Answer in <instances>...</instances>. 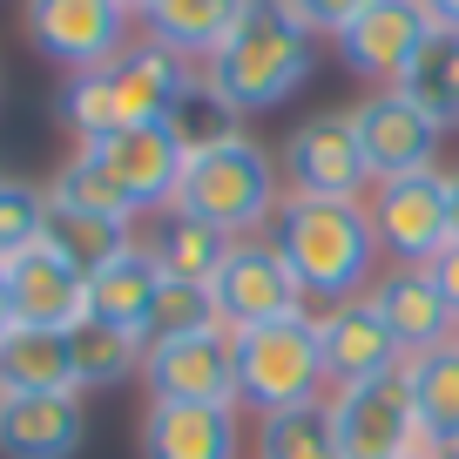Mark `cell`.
Returning a JSON list of instances; mask_svg holds the SVG:
<instances>
[{"instance_id":"1","label":"cell","mask_w":459,"mask_h":459,"mask_svg":"<svg viewBox=\"0 0 459 459\" xmlns=\"http://www.w3.org/2000/svg\"><path fill=\"white\" fill-rule=\"evenodd\" d=\"M203 95V61L176 55L162 41H135L129 55H115L108 68L68 74L61 88V122H68L82 143H101L115 129H143V122H169L183 101Z\"/></svg>"},{"instance_id":"2","label":"cell","mask_w":459,"mask_h":459,"mask_svg":"<svg viewBox=\"0 0 459 459\" xmlns=\"http://www.w3.org/2000/svg\"><path fill=\"white\" fill-rule=\"evenodd\" d=\"M317 68V34L290 14L284 0H250L244 21L223 34L210 61H203V95L223 101L230 115H257L290 101Z\"/></svg>"},{"instance_id":"3","label":"cell","mask_w":459,"mask_h":459,"mask_svg":"<svg viewBox=\"0 0 459 459\" xmlns=\"http://www.w3.org/2000/svg\"><path fill=\"white\" fill-rule=\"evenodd\" d=\"M271 244L284 250L304 298H317V304L365 298L378 277V257H385L365 203H317V196H290V189L271 216Z\"/></svg>"},{"instance_id":"4","label":"cell","mask_w":459,"mask_h":459,"mask_svg":"<svg viewBox=\"0 0 459 459\" xmlns=\"http://www.w3.org/2000/svg\"><path fill=\"white\" fill-rule=\"evenodd\" d=\"M277 203H284V162L250 135H223V143L196 149L176 189V210L216 223L223 237H257L271 230Z\"/></svg>"},{"instance_id":"5","label":"cell","mask_w":459,"mask_h":459,"mask_svg":"<svg viewBox=\"0 0 459 459\" xmlns=\"http://www.w3.org/2000/svg\"><path fill=\"white\" fill-rule=\"evenodd\" d=\"M325 392L331 372H325V344H317V311L237 331V405L244 412L271 419L290 405H317Z\"/></svg>"},{"instance_id":"6","label":"cell","mask_w":459,"mask_h":459,"mask_svg":"<svg viewBox=\"0 0 459 459\" xmlns=\"http://www.w3.org/2000/svg\"><path fill=\"white\" fill-rule=\"evenodd\" d=\"M325 412H331V432H338V459H405V453L439 459L405 372L359 378V385H331Z\"/></svg>"},{"instance_id":"7","label":"cell","mask_w":459,"mask_h":459,"mask_svg":"<svg viewBox=\"0 0 459 459\" xmlns=\"http://www.w3.org/2000/svg\"><path fill=\"white\" fill-rule=\"evenodd\" d=\"M284 189L290 196H317V203H365L378 189L372 162H365V143H359V122L351 108H331V115H311L298 122L284 143Z\"/></svg>"},{"instance_id":"8","label":"cell","mask_w":459,"mask_h":459,"mask_svg":"<svg viewBox=\"0 0 459 459\" xmlns=\"http://www.w3.org/2000/svg\"><path fill=\"white\" fill-rule=\"evenodd\" d=\"M210 298H216V311H223L230 331L277 325V317L311 311V298H304L298 271H290L284 250L271 244V230H257V237H237V244H230L223 271L210 277Z\"/></svg>"},{"instance_id":"9","label":"cell","mask_w":459,"mask_h":459,"mask_svg":"<svg viewBox=\"0 0 459 459\" xmlns=\"http://www.w3.org/2000/svg\"><path fill=\"white\" fill-rule=\"evenodd\" d=\"M82 156L108 176L129 210H176V189H183V169H189V149L176 135V122H143V129H115L101 143H82Z\"/></svg>"},{"instance_id":"10","label":"cell","mask_w":459,"mask_h":459,"mask_svg":"<svg viewBox=\"0 0 459 459\" xmlns=\"http://www.w3.org/2000/svg\"><path fill=\"white\" fill-rule=\"evenodd\" d=\"M28 21V41L41 48L48 61H61L68 74H88V68H108L115 55H129V7L122 0H28L21 7Z\"/></svg>"},{"instance_id":"11","label":"cell","mask_w":459,"mask_h":459,"mask_svg":"<svg viewBox=\"0 0 459 459\" xmlns=\"http://www.w3.org/2000/svg\"><path fill=\"white\" fill-rule=\"evenodd\" d=\"M378 230V250L392 264H432L453 244V210H446V169H419V176H392L365 196Z\"/></svg>"},{"instance_id":"12","label":"cell","mask_w":459,"mask_h":459,"mask_svg":"<svg viewBox=\"0 0 459 459\" xmlns=\"http://www.w3.org/2000/svg\"><path fill=\"white\" fill-rule=\"evenodd\" d=\"M143 385L162 405H237V331H196V338L149 344Z\"/></svg>"},{"instance_id":"13","label":"cell","mask_w":459,"mask_h":459,"mask_svg":"<svg viewBox=\"0 0 459 459\" xmlns=\"http://www.w3.org/2000/svg\"><path fill=\"white\" fill-rule=\"evenodd\" d=\"M426 41H432L426 0H372V7L338 34V61L351 74H365L372 88H399Z\"/></svg>"},{"instance_id":"14","label":"cell","mask_w":459,"mask_h":459,"mask_svg":"<svg viewBox=\"0 0 459 459\" xmlns=\"http://www.w3.org/2000/svg\"><path fill=\"white\" fill-rule=\"evenodd\" d=\"M359 122V143H365V162H372L378 183L392 176H419V169H439V122H432L419 101H405L399 88H372V95L351 108Z\"/></svg>"},{"instance_id":"15","label":"cell","mask_w":459,"mask_h":459,"mask_svg":"<svg viewBox=\"0 0 459 459\" xmlns=\"http://www.w3.org/2000/svg\"><path fill=\"white\" fill-rule=\"evenodd\" d=\"M317 344H325L331 385H359V378L405 372V344L392 338V325L372 311V298L325 304V311H317Z\"/></svg>"},{"instance_id":"16","label":"cell","mask_w":459,"mask_h":459,"mask_svg":"<svg viewBox=\"0 0 459 459\" xmlns=\"http://www.w3.org/2000/svg\"><path fill=\"white\" fill-rule=\"evenodd\" d=\"M82 439V392H0V459H74Z\"/></svg>"},{"instance_id":"17","label":"cell","mask_w":459,"mask_h":459,"mask_svg":"<svg viewBox=\"0 0 459 459\" xmlns=\"http://www.w3.org/2000/svg\"><path fill=\"white\" fill-rule=\"evenodd\" d=\"M7 277V298H14V325H48V331H68L88 317V277L61 257L55 244H34L21 250L14 264H0Z\"/></svg>"},{"instance_id":"18","label":"cell","mask_w":459,"mask_h":459,"mask_svg":"<svg viewBox=\"0 0 459 459\" xmlns=\"http://www.w3.org/2000/svg\"><path fill=\"white\" fill-rule=\"evenodd\" d=\"M365 298H372V311L392 325V338L405 344V359L459 338V317H453V304L439 298V284H432L426 264H392V271H378Z\"/></svg>"},{"instance_id":"19","label":"cell","mask_w":459,"mask_h":459,"mask_svg":"<svg viewBox=\"0 0 459 459\" xmlns=\"http://www.w3.org/2000/svg\"><path fill=\"white\" fill-rule=\"evenodd\" d=\"M143 459H244V405H162V399H149Z\"/></svg>"},{"instance_id":"20","label":"cell","mask_w":459,"mask_h":459,"mask_svg":"<svg viewBox=\"0 0 459 459\" xmlns=\"http://www.w3.org/2000/svg\"><path fill=\"white\" fill-rule=\"evenodd\" d=\"M68 359H74V392L95 385H122V378H143L149 338L129 325H108V317L88 311L82 325H68Z\"/></svg>"},{"instance_id":"21","label":"cell","mask_w":459,"mask_h":459,"mask_svg":"<svg viewBox=\"0 0 459 459\" xmlns=\"http://www.w3.org/2000/svg\"><path fill=\"white\" fill-rule=\"evenodd\" d=\"M244 7L250 0H149L143 28H149V41L176 48V55L210 61L216 48H223V34L244 21Z\"/></svg>"},{"instance_id":"22","label":"cell","mask_w":459,"mask_h":459,"mask_svg":"<svg viewBox=\"0 0 459 459\" xmlns=\"http://www.w3.org/2000/svg\"><path fill=\"white\" fill-rule=\"evenodd\" d=\"M156 290H162V264L149 257V244H129V250H115V257L101 264L95 277H88V311L108 317V325L143 331V325H149V304H156Z\"/></svg>"},{"instance_id":"23","label":"cell","mask_w":459,"mask_h":459,"mask_svg":"<svg viewBox=\"0 0 459 459\" xmlns=\"http://www.w3.org/2000/svg\"><path fill=\"white\" fill-rule=\"evenodd\" d=\"M0 392H74L68 331L14 325L0 338Z\"/></svg>"},{"instance_id":"24","label":"cell","mask_w":459,"mask_h":459,"mask_svg":"<svg viewBox=\"0 0 459 459\" xmlns=\"http://www.w3.org/2000/svg\"><path fill=\"white\" fill-rule=\"evenodd\" d=\"M230 244H237V237H223V230L203 223V216H189V210H162L156 237H149V257L162 264V277H183V284H210V277L223 271Z\"/></svg>"},{"instance_id":"25","label":"cell","mask_w":459,"mask_h":459,"mask_svg":"<svg viewBox=\"0 0 459 459\" xmlns=\"http://www.w3.org/2000/svg\"><path fill=\"white\" fill-rule=\"evenodd\" d=\"M405 385H412V399H419V419H426L432 446L459 439V338L405 359Z\"/></svg>"},{"instance_id":"26","label":"cell","mask_w":459,"mask_h":459,"mask_svg":"<svg viewBox=\"0 0 459 459\" xmlns=\"http://www.w3.org/2000/svg\"><path fill=\"white\" fill-rule=\"evenodd\" d=\"M399 95L419 101V108H426L439 129H453V122H459V34L432 28V41L419 48V61L405 68Z\"/></svg>"},{"instance_id":"27","label":"cell","mask_w":459,"mask_h":459,"mask_svg":"<svg viewBox=\"0 0 459 459\" xmlns=\"http://www.w3.org/2000/svg\"><path fill=\"white\" fill-rule=\"evenodd\" d=\"M257 459H338V432H331L325 399L257 419Z\"/></svg>"},{"instance_id":"28","label":"cell","mask_w":459,"mask_h":459,"mask_svg":"<svg viewBox=\"0 0 459 459\" xmlns=\"http://www.w3.org/2000/svg\"><path fill=\"white\" fill-rule=\"evenodd\" d=\"M48 244L74 264L82 277H95L115 250L135 244V223H108V216H74V210H48Z\"/></svg>"},{"instance_id":"29","label":"cell","mask_w":459,"mask_h":459,"mask_svg":"<svg viewBox=\"0 0 459 459\" xmlns=\"http://www.w3.org/2000/svg\"><path fill=\"white\" fill-rule=\"evenodd\" d=\"M196 331H230V325H223V311H216V298H210V284L162 277L156 304H149L143 338H149V344H169V338H196Z\"/></svg>"},{"instance_id":"30","label":"cell","mask_w":459,"mask_h":459,"mask_svg":"<svg viewBox=\"0 0 459 459\" xmlns=\"http://www.w3.org/2000/svg\"><path fill=\"white\" fill-rule=\"evenodd\" d=\"M48 210H74V216H108V223H135L129 196L95 169V162L74 149V162H61L55 183H48Z\"/></svg>"},{"instance_id":"31","label":"cell","mask_w":459,"mask_h":459,"mask_svg":"<svg viewBox=\"0 0 459 459\" xmlns=\"http://www.w3.org/2000/svg\"><path fill=\"white\" fill-rule=\"evenodd\" d=\"M41 237H48V189L21 183V176H0V264H14Z\"/></svg>"},{"instance_id":"32","label":"cell","mask_w":459,"mask_h":459,"mask_svg":"<svg viewBox=\"0 0 459 459\" xmlns=\"http://www.w3.org/2000/svg\"><path fill=\"white\" fill-rule=\"evenodd\" d=\"M284 7H290V14H298L311 34H317V41H325V34L338 41V34L351 28V21H359L365 7H372V0H284Z\"/></svg>"},{"instance_id":"33","label":"cell","mask_w":459,"mask_h":459,"mask_svg":"<svg viewBox=\"0 0 459 459\" xmlns=\"http://www.w3.org/2000/svg\"><path fill=\"white\" fill-rule=\"evenodd\" d=\"M426 271H432V284H439V298L453 304V317H459V244H446L439 257L426 264Z\"/></svg>"},{"instance_id":"34","label":"cell","mask_w":459,"mask_h":459,"mask_svg":"<svg viewBox=\"0 0 459 459\" xmlns=\"http://www.w3.org/2000/svg\"><path fill=\"white\" fill-rule=\"evenodd\" d=\"M426 14H432V28L459 34V0H426Z\"/></svg>"},{"instance_id":"35","label":"cell","mask_w":459,"mask_h":459,"mask_svg":"<svg viewBox=\"0 0 459 459\" xmlns=\"http://www.w3.org/2000/svg\"><path fill=\"white\" fill-rule=\"evenodd\" d=\"M446 210H453V244H459V169H446Z\"/></svg>"},{"instance_id":"36","label":"cell","mask_w":459,"mask_h":459,"mask_svg":"<svg viewBox=\"0 0 459 459\" xmlns=\"http://www.w3.org/2000/svg\"><path fill=\"white\" fill-rule=\"evenodd\" d=\"M14 331V298H7V277H0V338Z\"/></svg>"},{"instance_id":"37","label":"cell","mask_w":459,"mask_h":459,"mask_svg":"<svg viewBox=\"0 0 459 459\" xmlns=\"http://www.w3.org/2000/svg\"><path fill=\"white\" fill-rule=\"evenodd\" d=\"M122 7H129V14H135V21H143V7H149V0H122Z\"/></svg>"},{"instance_id":"38","label":"cell","mask_w":459,"mask_h":459,"mask_svg":"<svg viewBox=\"0 0 459 459\" xmlns=\"http://www.w3.org/2000/svg\"><path fill=\"white\" fill-rule=\"evenodd\" d=\"M405 459H432V453H405Z\"/></svg>"}]
</instances>
